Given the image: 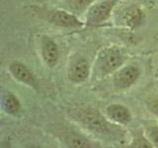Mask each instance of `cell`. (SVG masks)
I'll return each mask as SVG.
<instances>
[{"label":"cell","mask_w":158,"mask_h":148,"mask_svg":"<svg viewBox=\"0 0 158 148\" xmlns=\"http://www.w3.org/2000/svg\"><path fill=\"white\" fill-rule=\"evenodd\" d=\"M126 60V56L118 47H106L100 52L97 59L99 70L104 74L111 73L121 67Z\"/></svg>","instance_id":"6da1fadb"},{"label":"cell","mask_w":158,"mask_h":148,"mask_svg":"<svg viewBox=\"0 0 158 148\" xmlns=\"http://www.w3.org/2000/svg\"><path fill=\"white\" fill-rule=\"evenodd\" d=\"M120 2V0H106V1L94 4L89 8L86 17V25L96 26L100 25L111 17L114 8Z\"/></svg>","instance_id":"7a4b0ae2"},{"label":"cell","mask_w":158,"mask_h":148,"mask_svg":"<svg viewBox=\"0 0 158 148\" xmlns=\"http://www.w3.org/2000/svg\"><path fill=\"white\" fill-rule=\"evenodd\" d=\"M48 22L60 28H81L84 23L75 15L65 10H52L44 14Z\"/></svg>","instance_id":"3957f363"},{"label":"cell","mask_w":158,"mask_h":148,"mask_svg":"<svg viewBox=\"0 0 158 148\" xmlns=\"http://www.w3.org/2000/svg\"><path fill=\"white\" fill-rule=\"evenodd\" d=\"M90 72L89 63L84 57H75L69 64L68 78L73 83H82L86 80Z\"/></svg>","instance_id":"277c9868"},{"label":"cell","mask_w":158,"mask_h":148,"mask_svg":"<svg viewBox=\"0 0 158 148\" xmlns=\"http://www.w3.org/2000/svg\"><path fill=\"white\" fill-rule=\"evenodd\" d=\"M140 70L135 65H127L118 71L114 78L115 86L118 89H126L135 84L139 77Z\"/></svg>","instance_id":"5b68a950"},{"label":"cell","mask_w":158,"mask_h":148,"mask_svg":"<svg viewBox=\"0 0 158 148\" xmlns=\"http://www.w3.org/2000/svg\"><path fill=\"white\" fill-rule=\"evenodd\" d=\"M41 56L44 62L49 67L56 65L59 58L57 44L48 37H44L41 41Z\"/></svg>","instance_id":"8992f818"},{"label":"cell","mask_w":158,"mask_h":148,"mask_svg":"<svg viewBox=\"0 0 158 148\" xmlns=\"http://www.w3.org/2000/svg\"><path fill=\"white\" fill-rule=\"evenodd\" d=\"M9 71L16 80L34 88L37 87V79L35 77L34 73L24 63L13 61L9 65Z\"/></svg>","instance_id":"52a82bcc"},{"label":"cell","mask_w":158,"mask_h":148,"mask_svg":"<svg viewBox=\"0 0 158 148\" xmlns=\"http://www.w3.org/2000/svg\"><path fill=\"white\" fill-rule=\"evenodd\" d=\"M82 120L85 121L89 127L93 128L94 130L97 131H106L108 130V123L101 117V115L97 111L88 110L84 111L82 113Z\"/></svg>","instance_id":"ba28073f"},{"label":"cell","mask_w":158,"mask_h":148,"mask_svg":"<svg viewBox=\"0 0 158 148\" xmlns=\"http://www.w3.org/2000/svg\"><path fill=\"white\" fill-rule=\"evenodd\" d=\"M123 22L131 29L140 26L143 22V12L136 6L127 7L123 13Z\"/></svg>","instance_id":"9c48e42d"},{"label":"cell","mask_w":158,"mask_h":148,"mask_svg":"<svg viewBox=\"0 0 158 148\" xmlns=\"http://www.w3.org/2000/svg\"><path fill=\"white\" fill-rule=\"evenodd\" d=\"M109 117L121 123H127L131 121V113L127 108L121 105H112L107 109Z\"/></svg>","instance_id":"30bf717a"},{"label":"cell","mask_w":158,"mask_h":148,"mask_svg":"<svg viewBox=\"0 0 158 148\" xmlns=\"http://www.w3.org/2000/svg\"><path fill=\"white\" fill-rule=\"evenodd\" d=\"M2 108L8 113H16L20 111V102L12 93H4L2 96Z\"/></svg>","instance_id":"8fae6325"},{"label":"cell","mask_w":158,"mask_h":148,"mask_svg":"<svg viewBox=\"0 0 158 148\" xmlns=\"http://www.w3.org/2000/svg\"><path fill=\"white\" fill-rule=\"evenodd\" d=\"M65 143L69 148H90V143L83 136L70 133L65 137Z\"/></svg>","instance_id":"7c38bea8"},{"label":"cell","mask_w":158,"mask_h":148,"mask_svg":"<svg viewBox=\"0 0 158 148\" xmlns=\"http://www.w3.org/2000/svg\"><path fill=\"white\" fill-rule=\"evenodd\" d=\"M93 1L94 0H68L67 4L70 10H72L74 12L80 13L90 6Z\"/></svg>","instance_id":"4fadbf2b"},{"label":"cell","mask_w":158,"mask_h":148,"mask_svg":"<svg viewBox=\"0 0 158 148\" xmlns=\"http://www.w3.org/2000/svg\"><path fill=\"white\" fill-rule=\"evenodd\" d=\"M132 148H152L151 145L146 140L142 138H138L132 144Z\"/></svg>","instance_id":"5bb4252c"},{"label":"cell","mask_w":158,"mask_h":148,"mask_svg":"<svg viewBox=\"0 0 158 148\" xmlns=\"http://www.w3.org/2000/svg\"><path fill=\"white\" fill-rule=\"evenodd\" d=\"M149 110L153 113H155L156 116H158V99H157V100H153V101L150 102V104H149Z\"/></svg>","instance_id":"9a60e30c"},{"label":"cell","mask_w":158,"mask_h":148,"mask_svg":"<svg viewBox=\"0 0 158 148\" xmlns=\"http://www.w3.org/2000/svg\"><path fill=\"white\" fill-rule=\"evenodd\" d=\"M151 138H152V140L153 142L155 143V144L158 146V127H154V128H152L151 130Z\"/></svg>","instance_id":"2e32d148"},{"label":"cell","mask_w":158,"mask_h":148,"mask_svg":"<svg viewBox=\"0 0 158 148\" xmlns=\"http://www.w3.org/2000/svg\"><path fill=\"white\" fill-rule=\"evenodd\" d=\"M156 41H158V35H157V36H156Z\"/></svg>","instance_id":"e0dca14e"}]
</instances>
